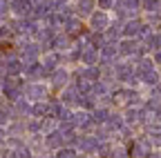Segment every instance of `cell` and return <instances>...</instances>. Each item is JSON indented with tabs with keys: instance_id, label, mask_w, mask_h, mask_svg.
Listing matches in <instances>:
<instances>
[{
	"instance_id": "18",
	"label": "cell",
	"mask_w": 161,
	"mask_h": 158,
	"mask_svg": "<svg viewBox=\"0 0 161 158\" xmlns=\"http://www.w3.org/2000/svg\"><path fill=\"white\" fill-rule=\"evenodd\" d=\"M63 29H65V33H67V36H74V33H78L83 27H80V23L76 20V18H72V16H69L67 20L63 23Z\"/></svg>"
},
{
	"instance_id": "23",
	"label": "cell",
	"mask_w": 161,
	"mask_h": 158,
	"mask_svg": "<svg viewBox=\"0 0 161 158\" xmlns=\"http://www.w3.org/2000/svg\"><path fill=\"white\" fill-rule=\"evenodd\" d=\"M5 71H7L9 76H16V74L23 71V65H20V60L11 58V60H7V63H5Z\"/></svg>"
},
{
	"instance_id": "10",
	"label": "cell",
	"mask_w": 161,
	"mask_h": 158,
	"mask_svg": "<svg viewBox=\"0 0 161 158\" xmlns=\"http://www.w3.org/2000/svg\"><path fill=\"white\" fill-rule=\"evenodd\" d=\"M45 143H47V147H52V149H58V147H63V143H65V136H63V131H49L47 134V138H45Z\"/></svg>"
},
{
	"instance_id": "19",
	"label": "cell",
	"mask_w": 161,
	"mask_h": 158,
	"mask_svg": "<svg viewBox=\"0 0 161 158\" xmlns=\"http://www.w3.org/2000/svg\"><path fill=\"white\" fill-rule=\"evenodd\" d=\"M134 51H136V45H134L132 38H128V40H121V43H119V54H121V56H132Z\"/></svg>"
},
{
	"instance_id": "11",
	"label": "cell",
	"mask_w": 161,
	"mask_h": 158,
	"mask_svg": "<svg viewBox=\"0 0 161 158\" xmlns=\"http://www.w3.org/2000/svg\"><path fill=\"white\" fill-rule=\"evenodd\" d=\"M114 98H121V103H125V105H132V103L139 100V96H136L132 89H119V91L114 94Z\"/></svg>"
},
{
	"instance_id": "22",
	"label": "cell",
	"mask_w": 161,
	"mask_h": 158,
	"mask_svg": "<svg viewBox=\"0 0 161 158\" xmlns=\"http://www.w3.org/2000/svg\"><path fill=\"white\" fill-rule=\"evenodd\" d=\"M143 118H146V111H141V109H128L125 111V123H139Z\"/></svg>"
},
{
	"instance_id": "4",
	"label": "cell",
	"mask_w": 161,
	"mask_h": 158,
	"mask_svg": "<svg viewBox=\"0 0 161 158\" xmlns=\"http://www.w3.org/2000/svg\"><path fill=\"white\" fill-rule=\"evenodd\" d=\"M49 76H52V85H54L56 89H63V87H67V83H69V74H67L65 69H58V67H56Z\"/></svg>"
},
{
	"instance_id": "6",
	"label": "cell",
	"mask_w": 161,
	"mask_h": 158,
	"mask_svg": "<svg viewBox=\"0 0 161 158\" xmlns=\"http://www.w3.org/2000/svg\"><path fill=\"white\" fill-rule=\"evenodd\" d=\"M98 58H101V54H98V49L92 47V45L80 49V60H83L85 65H96V63H98Z\"/></svg>"
},
{
	"instance_id": "14",
	"label": "cell",
	"mask_w": 161,
	"mask_h": 158,
	"mask_svg": "<svg viewBox=\"0 0 161 158\" xmlns=\"http://www.w3.org/2000/svg\"><path fill=\"white\" fill-rule=\"evenodd\" d=\"M141 27H143V23H139V20H128V23L123 25V33H125L128 38L139 36V33H141Z\"/></svg>"
},
{
	"instance_id": "40",
	"label": "cell",
	"mask_w": 161,
	"mask_h": 158,
	"mask_svg": "<svg viewBox=\"0 0 161 158\" xmlns=\"http://www.w3.org/2000/svg\"><path fill=\"white\" fill-rule=\"evenodd\" d=\"M3 136H5V131H3V129H0V143H3Z\"/></svg>"
},
{
	"instance_id": "42",
	"label": "cell",
	"mask_w": 161,
	"mask_h": 158,
	"mask_svg": "<svg viewBox=\"0 0 161 158\" xmlns=\"http://www.w3.org/2000/svg\"><path fill=\"white\" fill-rule=\"evenodd\" d=\"M36 3H45V0H36Z\"/></svg>"
},
{
	"instance_id": "15",
	"label": "cell",
	"mask_w": 161,
	"mask_h": 158,
	"mask_svg": "<svg viewBox=\"0 0 161 158\" xmlns=\"http://www.w3.org/2000/svg\"><path fill=\"white\" fill-rule=\"evenodd\" d=\"M96 7V0H78V5H76V13L80 16H90Z\"/></svg>"
},
{
	"instance_id": "32",
	"label": "cell",
	"mask_w": 161,
	"mask_h": 158,
	"mask_svg": "<svg viewBox=\"0 0 161 158\" xmlns=\"http://www.w3.org/2000/svg\"><path fill=\"white\" fill-rule=\"evenodd\" d=\"M146 38H148V47H150V49H154V51L161 49V36H159V33H148Z\"/></svg>"
},
{
	"instance_id": "27",
	"label": "cell",
	"mask_w": 161,
	"mask_h": 158,
	"mask_svg": "<svg viewBox=\"0 0 161 158\" xmlns=\"http://www.w3.org/2000/svg\"><path fill=\"white\" fill-rule=\"evenodd\" d=\"M52 45H54L58 51H60V49H63V51H65V49H69V38H67V33H65V36H54Z\"/></svg>"
},
{
	"instance_id": "1",
	"label": "cell",
	"mask_w": 161,
	"mask_h": 158,
	"mask_svg": "<svg viewBox=\"0 0 161 158\" xmlns=\"http://www.w3.org/2000/svg\"><path fill=\"white\" fill-rule=\"evenodd\" d=\"M23 94H25V98L27 100H45V96H47V87L45 85H40V83H31V85H27L25 89H23Z\"/></svg>"
},
{
	"instance_id": "34",
	"label": "cell",
	"mask_w": 161,
	"mask_h": 158,
	"mask_svg": "<svg viewBox=\"0 0 161 158\" xmlns=\"http://www.w3.org/2000/svg\"><path fill=\"white\" fill-rule=\"evenodd\" d=\"M56 156H60V158H72V156H76V149L74 147H58V154Z\"/></svg>"
},
{
	"instance_id": "35",
	"label": "cell",
	"mask_w": 161,
	"mask_h": 158,
	"mask_svg": "<svg viewBox=\"0 0 161 158\" xmlns=\"http://www.w3.org/2000/svg\"><path fill=\"white\" fill-rule=\"evenodd\" d=\"M146 109H148V111H157V109H161V103H159V98H150V100L146 103Z\"/></svg>"
},
{
	"instance_id": "8",
	"label": "cell",
	"mask_w": 161,
	"mask_h": 158,
	"mask_svg": "<svg viewBox=\"0 0 161 158\" xmlns=\"http://www.w3.org/2000/svg\"><path fill=\"white\" fill-rule=\"evenodd\" d=\"M23 71L31 78V80H38V78H45V76H47L45 69H43V65H38V63H27V65L23 67Z\"/></svg>"
},
{
	"instance_id": "43",
	"label": "cell",
	"mask_w": 161,
	"mask_h": 158,
	"mask_svg": "<svg viewBox=\"0 0 161 158\" xmlns=\"http://www.w3.org/2000/svg\"><path fill=\"white\" fill-rule=\"evenodd\" d=\"M0 89H3V87H0Z\"/></svg>"
},
{
	"instance_id": "7",
	"label": "cell",
	"mask_w": 161,
	"mask_h": 158,
	"mask_svg": "<svg viewBox=\"0 0 161 158\" xmlns=\"http://www.w3.org/2000/svg\"><path fill=\"white\" fill-rule=\"evenodd\" d=\"M11 9L18 13V16H31V9H34V3L31 0H14L11 3Z\"/></svg>"
},
{
	"instance_id": "39",
	"label": "cell",
	"mask_w": 161,
	"mask_h": 158,
	"mask_svg": "<svg viewBox=\"0 0 161 158\" xmlns=\"http://www.w3.org/2000/svg\"><path fill=\"white\" fill-rule=\"evenodd\" d=\"M154 65H161V49H157L154 54Z\"/></svg>"
},
{
	"instance_id": "12",
	"label": "cell",
	"mask_w": 161,
	"mask_h": 158,
	"mask_svg": "<svg viewBox=\"0 0 161 158\" xmlns=\"http://www.w3.org/2000/svg\"><path fill=\"white\" fill-rule=\"evenodd\" d=\"M60 100H63L65 105H78L80 96H78L76 87H69V89H65V91H63V96H60Z\"/></svg>"
},
{
	"instance_id": "41",
	"label": "cell",
	"mask_w": 161,
	"mask_h": 158,
	"mask_svg": "<svg viewBox=\"0 0 161 158\" xmlns=\"http://www.w3.org/2000/svg\"><path fill=\"white\" fill-rule=\"evenodd\" d=\"M0 71H5V65H3V63H0Z\"/></svg>"
},
{
	"instance_id": "20",
	"label": "cell",
	"mask_w": 161,
	"mask_h": 158,
	"mask_svg": "<svg viewBox=\"0 0 161 158\" xmlns=\"http://www.w3.org/2000/svg\"><path fill=\"white\" fill-rule=\"evenodd\" d=\"M38 54H40L38 45H27V47L23 49V58H25V63H36Z\"/></svg>"
},
{
	"instance_id": "28",
	"label": "cell",
	"mask_w": 161,
	"mask_h": 158,
	"mask_svg": "<svg viewBox=\"0 0 161 158\" xmlns=\"http://www.w3.org/2000/svg\"><path fill=\"white\" fill-rule=\"evenodd\" d=\"M139 78H141V80H143L146 85H150V87H154V85L159 83V74H157L154 69H150V71H146L143 76H139Z\"/></svg>"
},
{
	"instance_id": "37",
	"label": "cell",
	"mask_w": 161,
	"mask_h": 158,
	"mask_svg": "<svg viewBox=\"0 0 161 158\" xmlns=\"http://www.w3.org/2000/svg\"><path fill=\"white\" fill-rule=\"evenodd\" d=\"M9 7H11L9 0H0V16H5V13L9 11Z\"/></svg>"
},
{
	"instance_id": "36",
	"label": "cell",
	"mask_w": 161,
	"mask_h": 158,
	"mask_svg": "<svg viewBox=\"0 0 161 158\" xmlns=\"http://www.w3.org/2000/svg\"><path fill=\"white\" fill-rule=\"evenodd\" d=\"M114 5V0H98V9H112Z\"/></svg>"
},
{
	"instance_id": "26",
	"label": "cell",
	"mask_w": 161,
	"mask_h": 158,
	"mask_svg": "<svg viewBox=\"0 0 161 158\" xmlns=\"http://www.w3.org/2000/svg\"><path fill=\"white\" fill-rule=\"evenodd\" d=\"M49 109H52V105H47V103H43V100H38V103L31 107V114H34V116H47Z\"/></svg>"
},
{
	"instance_id": "38",
	"label": "cell",
	"mask_w": 161,
	"mask_h": 158,
	"mask_svg": "<svg viewBox=\"0 0 161 158\" xmlns=\"http://www.w3.org/2000/svg\"><path fill=\"white\" fill-rule=\"evenodd\" d=\"M27 127H29V131H38V129H40V123H36V120H34V123H29Z\"/></svg>"
},
{
	"instance_id": "31",
	"label": "cell",
	"mask_w": 161,
	"mask_h": 158,
	"mask_svg": "<svg viewBox=\"0 0 161 158\" xmlns=\"http://www.w3.org/2000/svg\"><path fill=\"white\" fill-rule=\"evenodd\" d=\"M108 116H110V111H108V109H103V107H101V109H94V114H92V120H94L96 125H98V123H101V125H103V123L108 120Z\"/></svg>"
},
{
	"instance_id": "33",
	"label": "cell",
	"mask_w": 161,
	"mask_h": 158,
	"mask_svg": "<svg viewBox=\"0 0 161 158\" xmlns=\"http://www.w3.org/2000/svg\"><path fill=\"white\" fill-rule=\"evenodd\" d=\"M130 156H150V151L143 145H132L130 147Z\"/></svg>"
},
{
	"instance_id": "17",
	"label": "cell",
	"mask_w": 161,
	"mask_h": 158,
	"mask_svg": "<svg viewBox=\"0 0 161 158\" xmlns=\"http://www.w3.org/2000/svg\"><path fill=\"white\" fill-rule=\"evenodd\" d=\"M14 111H16L18 116L31 114V105L27 103V98H18V100H14Z\"/></svg>"
},
{
	"instance_id": "24",
	"label": "cell",
	"mask_w": 161,
	"mask_h": 158,
	"mask_svg": "<svg viewBox=\"0 0 161 158\" xmlns=\"http://www.w3.org/2000/svg\"><path fill=\"white\" fill-rule=\"evenodd\" d=\"M108 43V38H105V33H98V31H94V33H90V45L92 47H96V49H101Z\"/></svg>"
},
{
	"instance_id": "30",
	"label": "cell",
	"mask_w": 161,
	"mask_h": 158,
	"mask_svg": "<svg viewBox=\"0 0 161 158\" xmlns=\"http://www.w3.org/2000/svg\"><path fill=\"white\" fill-rule=\"evenodd\" d=\"M150 69H154V63L152 60H148V58H143V60H139V67H136V76H143L146 71H150Z\"/></svg>"
},
{
	"instance_id": "9",
	"label": "cell",
	"mask_w": 161,
	"mask_h": 158,
	"mask_svg": "<svg viewBox=\"0 0 161 158\" xmlns=\"http://www.w3.org/2000/svg\"><path fill=\"white\" fill-rule=\"evenodd\" d=\"M72 120H74V125L80 127V129H90V127L94 125L92 116H90L87 111H78V114H74V116H72Z\"/></svg>"
},
{
	"instance_id": "3",
	"label": "cell",
	"mask_w": 161,
	"mask_h": 158,
	"mask_svg": "<svg viewBox=\"0 0 161 158\" xmlns=\"http://www.w3.org/2000/svg\"><path fill=\"white\" fill-rule=\"evenodd\" d=\"M116 56H119V45H114V43H105L103 47H101V60H103L105 65L114 63V60H116Z\"/></svg>"
},
{
	"instance_id": "13",
	"label": "cell",
	"mask_w": 161,
	"mask_h": 158,
	"mask_svg": "<svg viewBox=\"0 0 161 158\" xmlns=\"http://www.w3.org/2000/svg\"><path fill=\"white\" fill-rule=\"evenodd\" d=\"M80 78H85V80L94 83V80H98V78H101V69H98L96 65H87L83 71H80Z\"/></svg>"
},
{
	"instance_id": "2",
	"label": "cell",
	"mask_w": 161,
	"mask_h": 158,
	"mask_svg": "<svg viewBox=\"0 0 161 158\" xmlns=\"http://www.w3.org/2000/svg\"><path fill=\"white\" fill-rule=\"evenodd\" d=\"M76 147L83 154H94L98 149V138L96 136H80V138H76Z\"/></svg>"
},
{
	"instance_id": "5",
	"label": "cell",
	"mask_w": 161,
	"mask_h": 158,
	"mask_svg": "<svg viewBox=\"0 0 161 158\" xmlns=\"http://www.w3.org/2000/svg\"><path fill=\"white\" fill-rule=\"evenodd\" d=\"M108 25H110V18L105 11H92V29L103 31V29H108Z\"/></svg>"
},
{
	"instance_id": "29",
	"label": "cell",
	"mask_w": 161,
	"mask_h": 158,
	"mask_svg": "<svg viewBox=\"0 0 161 158\" xmlns=\"http://www.w3.org/2000/svg\"><path fill=\"white\" fill-rule=\"evenodd\" d=\"M105 125H108V129H112V131L123 129V120H121V116H108Z\"/></svg>"
},
{
	"instance_id": "21",
	"label": "cell",
	"mask_w": 161,
	"mask_h": 158,
	"mask_svg": "<svg viewBox=\"0 0 161 158\" xmlns=\"http://www.w3.org/2000/svg\"><path fill=\"white\" fill-rule=\"evenodd\" d=\"M123 33V25H108V31H105V38H108V43H114L116 38Z\"/></svg>"
},
{
	"instance_id": "25",
	"label": "cell",
	"mask_w": 161,
	"mask_h": 158,
	"mask_svg": "<svg viewBox=\"0 0 161 158\" xmlns=\"http://www.w3.org/2000/svg\"><path fill=\"white\" fill-rule=\"evenodd\" d=\"M116 5L125 11H136L141 7V0H116Z\"/></svg>"
},
{
	"instance_id": "16",
	"label": "cell",
	"mask_w": 161,
	"mask_h": 158,
	"mask_svg": "<svg viewBox=\"0 0 161 158\" xmlns=\"http://www.w3.org/2000/svg\"><path fill=\"white\" fill-rule=\"evenodd\" d=\"M58 63H60V56H58V54H47V56H45V60H43V69H45V74H52V71L56 69Z\"/></svg>"
}]
</instances>
